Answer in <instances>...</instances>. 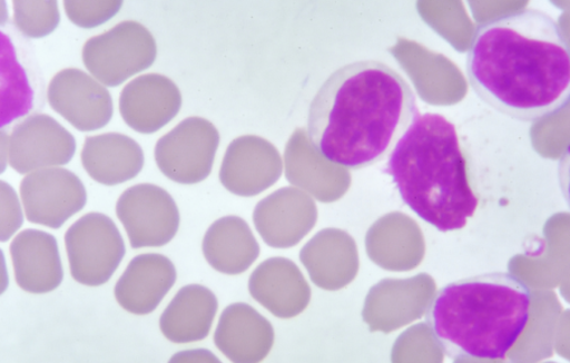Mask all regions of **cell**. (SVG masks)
Listing matches in <instances>:
<instances>
[{
    "instance_id": "obj_1",
    "label": "cell",
    "mask_w": 570,
    "mask_h": 363,
    "mask_svg": "<svg viewBox=\"0 0 570 363\" xmlns=\"http://www.w3.org/2000/svg\"><path fill=\"white\" fill-rule=\"evenodd\" d=\"M470 87L493 110L538 122L563 110L570 97V57L560 26L537 9L478 26L468 51Z\"/></svg>"
},
{
    "instance_id": "obj_2",
    "label": "cell",
    "mask_w": 570,
    "mask_h": 363,
    "mask_svg": "<svg viewBox=\"0 0 570 363\" xmlns=\"http://www.w3.org/2000/svg\"><path fill=\"white\" fill-rule=\"evenodd\" d=\"M420 115L417 98L384 62H351L333 72L313 98L307 136L334 166L358 170L391 154Z\"/></svg>"
},
{
    "instance_id": "obj_3",
    "label": "cell",
    "mask_w": 570,
    "mask_h": 363,
    "mask_svg": "<svg viewBox=\"0 0 570 363\" xmlns=\"http://www.w3.org/2000/svg\"><path fill=\"white\" fill-rule=\"evenodd\" d=\"M385 174L403 203L441 233L464 229L476 213L479 199L456 126L442 115L415 117L391 154Z\"/></svg>"
},
{
    "instance_id": "obj_4",
    "label": "cell",
    "mask_w": 570,
    "mask_h": 363,
    "mask_svg": "<svg viewBox=\"0 0 570 363\" xmlns=\"http://www.w3.org/2000/svg\"><path fill=\"white\" fill-rule=\"evenodd\" d=\"M531 302L522 279L509 272H491L439 290L426 322L450 359L500 361L527 328Z\"/></svg>"
},
{
    "instance_id": "obj_5",
    "label": "cell",
    "mask_w": 570,
    "mask_h": 363,
    "mask_svg": "<svg viewBox=\"0 0 570 363\" xmlns=\"http://www.w3.org/2000/svg\"><path fill=\"white\" fill-rule=\"evenodd\" d=\"M81 57L87 70L99 84L119 87L153 66L157 59V42L147 27L124 21L89 39Z\"/></svg>"
},
{
    "instance_id": "obj_6",
    "label": "cell",
    "mask_w": 570,
    "mask_h": 363,
    "mask_svg": "<svg viewBox=\"0 0 570 363\" xmlns=\"http://www.w3.org/2000/svg\"><path fill=\"white\" fill-rule=\"evenodd\" d=\"M66 247L71 277L90 287L107 284L126 253L119 228L101 213H89L72 224L66 234Z\"/></svg>"
},
{
    "instance_id": "obj_7",
    "label": "cell",
    "mask_w": 570,
    "mask_h": 363,
    "mask_svg": "<svg viewBox=\"0 0 570 363\" xmlns=\"http://www.w3.org/2000/svg\"><path fill=\"white\" fill-rule=\"evenodd\" d=\"M220 136L202 117H189L163 136L156 147L161 174L180 185L200 184L210 176Z\"/></svg>"
},
{
    "instance_id": "obj_8",
    "label": "cell",
    "mask_w": 570,
    "mask_h": 363,
    "mask_svg": "<svg viewBox=\"0 0 570 363\" xmlns=\"http://www.w3.org/2000/svg\"><path fill=\"white\" fill-rule=\"evenodd\" d=\"M134 249L163 247L176 237L179 213L175 199L154 185H137L125 190L116 205Z\"/></svg>"
},
{
    "instance_id": "obj_9",
    "label": "cell",
    "mask_w": 570,
    "mask_h": 363,
    "mask_svg": "<svg viewBox=\"0 0 570 363\" xmlns=\"http://www.w3.org/2000/svg\"><path fill=\"white\" fill-rule=\"evenodd\" d=\"M76 151L75 136L49 115L27 117L7 139L9 166L20 175L66 166Z\"/></svg>"
},
{
    "instance_id": "obj_10",
    "label": "cell",
    "mask_w": 570,
    "mask_h": 363,
    "mask_svg": "<svg viewBox=\"0 0 570 363\" xmlns=\"http://www.w3.org/2000/svg\"><path fill=\"white\" fill-rule=\"evenodd\" d=\"M21 198L27 220L60 229L71 216L83 210L87 190L77 175L57 167L27 175L21 184Z\"/></svg>"
},
{
    "instance_id": "obj_11",
    "label": "cell",
    "mask_w": 570,
    "mask_h": 363,
    "mask_svg": "<svg viewBox=\"0 0 570 363\" xmlns=\"http://www.w3.org/2000/svg\"><path fill=\"white\" fill-rule=\"evenodd\" d=\"M52 110L77 130H101L112 120L114 101L107 88L80 69H65L52 78L48 88Z\"/></svg>"
},
{
    "instance_id": "obj_12",
    "label": "cell",
    "mask_w": 570,
    "mask_h": 363,
    "mask_svg": "<svg viewBox=\"0 0 570 363\" xmlns=\"http://www.w3.org/2000/svg\"><path fill=\"white\" fill-rule=\"evenodd\" d=\"M282 176L277 149L258 136H242L226 150L220 180L229 193L252 197L275 185Z\"/></svg>"
},
{
    "instance_id": "obj_13",
    "label": "cell",
    "mask_w": 570,
    "mask_h": 363,
    "mask_svg": "<svg viewBox=\"0 0 570 363\" xmlns=\"http://www.w3.org/2000/svg\"><path fill=\"white\" fill-rule=\"evenodd\" d=\"M183 106V96L169 78L145 75L130 81L120 96L126 125L140 134H154L169 124Z\"/></svg>"
},
{
    "instance_id": "obj_14",
    "label": "cell",
    "mask_w": 570,
    "mask_h": 363,
    "mask_svg": "<svg viewBox=\"0 0 570 363\" xmlns=\"http://www.w3.org/2000/svg\"><path fill=\"white\" fill-rule=\"evenodd\" d=\"M16 283L30 294H49L57 290L65 278V268L53 235L27 229L17 235L9 247Z\"/></svg>"
},
{
    "instance_id": "obj_15",
    "label": "cell",
    "mask_w": 570,
    "mask_h": 363,
    "mask_svg": "<svg viewBox=\"0 0 570 363\" xmlns=\"http://www.w3.org/2000/svg\"><path fill=\"white\" fill-rule=\"evenodd\" d=\"M176 279L175 265L167 257L154 253L140 254L117 281L115 297L126 312L147 315L156 311Z\"/></svg>"
},
{
    "instance_id": "obj_16",
    "label": "cell",
    "mask_w": 570,
    "mask_h": 363,
    "mask_svg": "<svg viewBox=\"0 0 570 363\" xmlns=\"http://www.w3.org/2000/svg\"><path fill=\"white\" fill-rule=\"evenodd\" d=\"M273 326L246 304L225 308L215 333V344L233 362H258L273 347Z\"/></svg>"
},
{
    "instance_id": "obj_17",
    "label": "cell",
    "mask_w": 570,
    "mask_h": 363,
    "mask_svg": "<svg viewBox=\"0 0 570 363\" xmlns=\"http://www.w3.org/2000/svg\"><path fill=\"white\" fill-rule=\"evenodd\" d=\"M80 157L88 176L105 186L122 185L144 167L140 145L117 133L89 136Z\"/></svg>"
},
{
    "instance_id": "obj_18",
    "label": "cell",
    "mask_w": 570,
    "mask_h": 363,
    "mask_svg": "<svg viewBox=\"0 0 570 363\" xmlns=\"http://www.w3.org/2000/svg\"><path fill=\"white\" fill-rule=\"evenodd\" d=\"M209 265L225 275H240L259 256V245L246 222L226 216L207 230L203 243Z\"/></svg>"
},
{
    "instance_id": "obj_19",
    "label": "cell",
    "mask_w": 570,
    "mask_h": 363,
    "mask_svg": "<svg viewBox=\"0 0 570 363\" xmlns=\"http://www.w3.org/2000/svg\"><path fill=\"white\" fill-rule=\"evenodd\" d=\"M217 298L200 285L180 288L160 317V330L175 343L202 341L212 330Z\"/></svg>"
},
{
    "instance_id": "obj_20",
    "label": "cell",
    "mask_w": 570,
    "mask_h": 363,
    "mask_svg": "<svg viewBox=\"0 0 570 363\" xmlns=\"http://www.w3.org/2000/svg\"><path fill=\"white\" fill-rule=\"evenodd\" d=\"M13 22L26 38L42 39L57 30L60 12L56 0H16Z\"/></svg>"
},
{
    "instance_id": "obj_21",
    "label": "cell",
    "mask_w": 570,
    "mask_h": 363,
    "mask_svg": "<svg viewBox=\"0 0 570 363\" xmlns=\"http://www.w3.org/2000/svg\"><path fill=\"white\" fill-rule=\"evenodd\" d=\"M120 0H110V2H77V0H68L65 3L66 13L69 20L81 27V29L90 30L111 20L120 12L122 7Z\"/></svg>"
},
{
    "instance_id": "obj_22",
    "label": "cell",
    "mask_w": 570,
    "mask_h": 363,
    "mask_svg": "<svg viewBox=\"0 0 570 363\" xmlns=\"http://www.w3.org/2000/svg\"><path fill=\"white\" fill-rule=\"evenodd\" d=\"M0 199H2L0 238L2 242H8L20 230L23 224V213L14 188L9 186L6 180L0 184Z\"/></svg>"
}]
</instances>
